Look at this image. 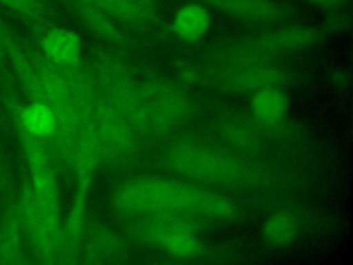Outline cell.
Masks as SVG:
<instances>
[{
	"instance_id": "cell-1",
	"label": "cell",
	"mask_w": 353,
	"mask_h": 265,
	"mask_svg": "<svg viewBox=\"0 0 353 265\" xmlns=\"http://www.w3.org/2000/svg\"><path fill=\"white\" fill-rule=\"evenodd\" d=\"M113 206L123 214H204L228 218L233 203L205 189L163 178H135L123 182L113 193Z\"/></svg>"
},
{
	"instance_id": "cell-2",
	"label": "cell",
	"mask_w": 353,
	"mask_h": 265,
	"mask_svg": "<svg viewBox=\"0 0 353 265\" xmlns=\"http://www.w3.org/2000/svg\"><path fill=\"white\" fill-rule=\"evenodd\" d=\"M168 161L176 173L200 181L228 182L239 179L243 174L239 161L199 142L175 144L170 150Z\"/></svg>"
},
{
	"instance_id": "cell-3",
	"label": "cell",
	"mask_w": 353,
	"mask_h": 265,
	"mask_svg": "<svg viewBox=\"0 0 353 265\" xmlns=\"http://www.w3.org/2000/svg\"><path fill=\"white\" fill-rule=\"evenodd\" d=\"M21 131V141L28 157L30 186L40 204V208L48 221L61 250V213L58 185L52 168L51 153L44 139H39Z\"/></svg>"
},
{
	"instance_id": "cell-4",
	"label": "cell",
	"mask_w": 353,
	"mask_h": 265,
	"mask_svg": "<svg viewBox=\"0 0 353 265\" xmlns=\"http://www.w3.org/2000/svg\"><path fill=\"white\" fill-rule=\"evenodd\" d=\"M99 91L121 120L137 131L154 130L145 109L138 84L132 83L121 70L108 66L98 77Z\"/></svg>"
},
{
	"instance_id": "cell-5",
	"label": "cell",
	"mask_w": 353,
	"mask_h": 265,
	"mask_svg": "<svg viewBox=\"0 0 353 265\" xmlns=\"http://www.w3.org/2000/svg\"><path fill=\"white\" fill-rule=\"evenodd\" d=\"M138 88L154 130L178 123L190 109L188 95L171 83L149 81Z\"/></svg>"
},
{
	"instance_id": "cell-6",
	"label": "cell",
	"mask_w": 353,
	"mask_h": 265,
	"mask_svg": "<svg viewBox=\"0 0 353 265\" xmlns=\"http://www.w3.org/2000/svg\"><path fill=\"white\" fill-rule=\"evenodd\" d=\"M146 236L178 258H193L201 253V243L194 230L172 214H152Z\"/></svg>"
},
{
	"instance_id": "cell-7",
	"label": "cell",
	"mask_w": 353,
	"mask_h": 265,
	"mask_svg": "<svg viewBox=\"0 0 353 265\" xmlns=\"http://www.w3.org/2000/svg\"><path fill=\"white\" fill-rule=\"evenodd\" d=\"M19 210L22 226L26 229L37 255L43 262H54L59 251V244L40 208L29 181L23 184Z\"/></svg>"
},
{
	"instance_id": "cell-8",
	"label": "cell",
	"mask_w": 353,
	"mask_h": 265,
	"mask_svg": "<svg viewBox=\"0 0 353 265\" xmlns=\"http://www.w3.org/2000/svg\"><path fill=\"white\" fill-rule=\"evenodd\" d=\"M319 32L306 25H288L268 32L261 36L255 44L266 54H280L288 51L305 50L319 41Z\"/></svg>"
},
{
	"instance_id": "cell-9",
	"label": "cell",
	"mask_w": 353,
	"mask_h": 265,
	"mask_svg": "<svg viewBox=\"0 0 353 265\" xmlns=\"http://www.w3.org/2000/svg\"><path fill=\"white\" fill-rule=\"evenodd\" d=\"M284 80V73L266 63L248 65L237 69H223L221 83L236 91H256L265 87L277 86Z\"/></svg>"
},
{
	"instance_id": "cell-10",
	"label": "cell",
	"mask_w": 353,
	"mask_h": 265,
	"mask_svg": "<svg viewBox=\"0 0 353 265\" xmlns=\"http://www.w3.org/2000/svg\"><path fill=\"white\" fill-rule=\"evenodd\" d=\"M41 54L58 66L73 65L79 62L81 41L80 36L68 29L51 28L40 39Z\"/></svg>"
},
{
	"instance_id": "cell-11",
	"label": "cell",
	"mask_w": 353,
	"mask_h": 265,
	"mask_svg": "<svg viewBox=\"0 0 353 265\" xmlns=\"http://www.w3.org/2000/svg\"><path fill=\"white\" fill-rule=\"evenodd\" d=\"M203 1L229 15L248 19V21H256V22L277 19L283 14L281 7L273 0H203Z\"/></svg>"
},
{
	"instance_id": "cell-12",
	"label": "cell",
	"mask_w": 353,
	"mask_h": 265,
	"mask_svg": "<svg viewBox=\"0 0 353 265\" xmlns=\"http://www.w3.org/2000/svg\"><path fill=\"white\" fill-rule=\"evenodd\" d=\"M211 26V15L201 3H188L181 7L172 21L175 35L186 41L200 40Z\"/></svg>"
},
{
	"instance_id": "cell-13",
	"label": "cell",
	"mask_w": 353,
	"mask_h": 265,
	"mask_svg": "<svg viewBox=\"0 0 353 265\" xmlns=\"http://www.w3.org/2000/svg\"><path fill=\"white\" fill-rule=\"evenodd\" d=\"M19 130L39 139L47 141L58 130V123L51 108L44 102H32L18 109Z\"/></svg>"
},
{
	"instance_id": "cell-14",
	"label": "cell",
	"mask_w": 353,
	"mask_h": 265,
	"mask_svg": "<svg viewBox=\"0 0 353 265\" xmlns=\"http://www.w3.org/2000/svg\"><path fill=\"white\" fill-rule=\"evenodd\" d=\"M91 173H80L79 190L74 197V202L68 213L65 224L61 228V250L73 251L77 248L81 237L83 228V215H84V200L85 193L90 185Z\"/></svg>"
},
{
	"instance_id": "cell-15",
	"label": "cell",
	"mask_w": 353,
	"mask_h": 265,
	"mask_svg": "<svg viewBox=\"0 0 353 265\" xmlns=\"http://www.w3.org/2000/svg\"><path fill=\"white\" fill-rule=\"evenodd\" d=\"M287 112V98L276 87H265L256 90L251 99V113L255 120L263 124H274L280 121Z\"/></svg>"
},
{
	"instance_id": "cell-16",
	"label": "cell",
	"mask_w": 353,
	"mask_h": 265,
	"mask_svg": "<svg viewBox=\"0 0 353 265\" xmlns=\"http://www.w3.org/2000/svg\"><path fill=\"white\" fill-rule=\"evenodd\" d=\"M4 46H6L8 57L12 62V66L18 75V79L25 90L26 95L30 98L32 102H44L46 104L41 81H40L39 75H37L36 69L33 68L30 59L26 58V55L19 50V47L14 41L6 39Z\"/></svg>"
},
{
	"instance_id": "cell-17",
	"label": "cell",
	"mask_w": 353,
	"mask_h": 265,
	"mask_svg": "<svg viewBox=\"0 0 353 265\" xmlns=\"http://www.w3.org/2000/svg\"><path fill=\"white\" fill-rule=\"evenodd\" d=\"M21 210L19 204L11 207L0 228V262L18 264L21 262Z\"/></svg>"
},
{
	"instance_id": "cell-18",
	"label": "cell",
	"mask_w": 353,
	"mask_h": 265,
	"mask_svg": "<svg viewBox=\"0 0 353 265\" xmlns=\"http://www.w3.org/2000/svg\"><path fill=\"white\" fill-rule=\"evenodd\" d=\"M79 12L83 17L85 25L99 37L112 41L114 44L123 43V37L108 14L95 6L91 0H79Z\"/></svg>"
},
{
	"instance_id": "cell-19",
	"label": "cell",
	"mask_w": 353,
	"mask_h": 265,
	"mask_svg": "<svg viewBox=\"0 0 353 265\" xmlns=\"http://www.w3.org/2000/svg\"><path fill=\"white\" fill-rule=\"evenodd\" d=\"M108 15L131 26H141L153 18L137 0H91Z\"/></svg>"
},
{
	"instance_id": "cell-20",
	"label": "cell",
	"mask_w": 353,
	"mask_h": 265,
	"mask_svg": "<svg viewBox=\"0 0 353 265\" xmlns=\"http://www.w3.org/2000/svg\"><path fill=\"white\" fill-rule=\"evenodd\" d=\"M263 235L273 246L285 247L291 244L298 235L296 219L287 211H279L265 222Z\"/></svg>"
},
{
	"instance_id": "cell-21",
	"label": "cell",
	"mask_w": 353,
	"mask_h": 265,
	"mask_svg": "<svg viewBox=\"0 0 353 265\" xmlns=\"http://www.w3.org/2000/svg\"><path fill=\"white\" fill-rule=\"evenodd\" d=\"M312 4H316L319 7H327V8H332V7H338L342 6L346 0H307Z\"/></svg>"
},
{
	"instance_id": "cell-22",
	"label": "cell",
	"mask_w": 353,
	"mask_h": 265,
	"mask_svg": "<svg viewBox=\"0 0 353 265\" xmlns=\"http://www.w3.org/2000/svg\"><path fill=\"white\" fill-rule=\"evenodd\" d=\"M39 1H40V0H39Z\"/></svg>"
}]
</instances>
